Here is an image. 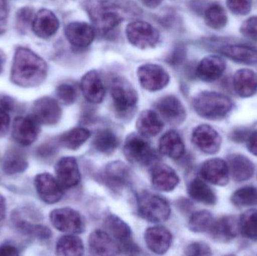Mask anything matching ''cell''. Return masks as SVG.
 <instances>
[{
	"mask_svg": "<svg viewBox=\"0 0 257 256\" xmlns=\"http://www.w3.org/2000/svg\"><path fill=\"white\" fill-rule=\"evenodd\" d=\"M232 100L228 96L217 92H202L193 100L196 114L210 120L224 118L232 110Z\"/></svg>",
	"mask_w": 257,
	"mask_h": 256,
	"instance_id": "3957f363",
	"label": "cell"
},
{
	"mask_svg": "<svg viewBox=\"0 0 257 256\" xmlns=\"http://www.w3.org/2000/svg\"><path fill=\"white\" fill-rule=\"evenodd\" d=\"M159 150L162 154L167 157L178 159L184 156L185 146L181 135L175 131L170 130L160 138Z\"/></svg>",
	"mask_w": 257,
	"mask_h": 256,
	"instance_id": "4316f807",
	"label": "cell"
},
{
	"mask_svg": "<svg viewBox=\"0 0 257 256\" xmlns=\"http://www.w3.org/2000/svg\"><path fill=\"white\" fill-rule=\"evenodd\" d=\"M81 90L87 102L91 104H99L105 96L103 82L96 70L84 74L81 80Z\"/></svg>",
	"mask_w": 257,
	"mask_h": 256,
	"instance_id": "d6986e66",
	"label": "cell"
},
{
	"mask_svg": "<svg viewBox=\"0 0 257 256\" xmlns=\"http://www.w3.org/2000/svg\"><path fill=\"white\" fill-rule=\"evenodd\" d=\"M50 219L56 229L66 234H81L85 230V222L81 213L69 207L53 210Z\"/></svg>",
	"mask_w": 257,
	"mask_h": 256,
	"instance_id": "9c48e42d",
	"label": "cell"
},
{
	"mask_svg": "<svg viewBox=\"0 0 257 256\" xmlns=\"http://www.w3.org/2000/svg\"><path fill=\"white\" fill-rule=\"evenodd\" d=\"M56 95L62 103L64 105H72L76 101L78 92L75 86L64 83L57 87Z\"/></svg>",
	"mask_w": 257,
	"mask_h": 256,
	"instance_id": "b9f144b4",
	"label": "cell"
},
{
	"mask_svg": "<svg viewBox=\"0 0 257 256\" xmlns=\"http://www.w3.org/2000/svg\"><path fill=\"white\" fill-rule=\"evenodd\" d=\"M212 214L208 210H199L195 212L189 220V228L196 233L209 232L214 223Z\"/></svg>",
	"mask_w": 257,
	"mask_h": 256,
	"instance_id": "f35d334b",
	"label": "cell"
},
{
	"mask_svg": "<svg viewBox=\"0 0 257 256\" xmlns=\"http://www.w3.org/2000/svg\"><path fill=\"white\" fill-rule=\"evenodd\" d=\"M35 187L39 198L48 204H55L63 197V187L51 174L42 173L34 180Z\"/></svg>",
	"mask_w": 257,
	"mask_h": 256,
	"instance_id": "5bb4252c",
	"label": "cell"
},
{
	"mask_svg": "<svg viewBox=\"0 0 257 256\" xmlns=\"http://www.w3.org/2000/svg\"><path fill=\"white\" fill-rule=\"evenodd\" d=\"M39 123L30 117H18L12 124V137L22 146H30L37 139L39 133Z\"/></svg>",
	"mask_w": 257,
	"mask_h": 256,
	"instance_id": "7c38bea8",
	"label": "cell"
},
{
	"mask_svg": "<svg viewBox=\"0 0 257 256\" xmlns=\"http://www.w3.org/2000/svg\"><path fill=\"white\" fill-rule=\"evenodd\" d=\"M205 22L213 30H221L227 24L228 17L225 9L219 4H213L205 10Z\"/></svg>",
	"mask_w": 257,
	"mask_h": 256,
	"instance_id": "8d00e7d4",
	"label": "cell"
},
{
	"mask_svg": "<svg viewBox=\"0 0 257 256\" xmlns=\"http://www.w3.org/2000/svg\"><path fill=\"white\" fill-rule=\"evenodd\" d=\"M125 158L133 165L148 166L154 163L157 155L145 139V137L137 134H130L126 138L123 145Z\"/></svg>",
	"mask_w": 257,
	"mask_h": 256,
	"instance_id": "8992f818",
	"label": "cell"
},
{
	"mask_svg": "<svg viewBox=\"0 0 257 256\" xmlns=\"http://www.w3.org/2000/svg\"><path fill=\"white\" fill-rule=\"evenodd\" d=\"M137 76L140 85L150 92L163 90L170 81L167 71L163 66L153 63H146L139 66Z\"/></svg>",
	"mask_w": 257,
	"mask_h": 256,
	"instance_id": "30bf717a",
	"label": "cell"
},
{
	"mask_svg": "<svg viewBox=\"0 0 257 256\" xmlns=\"http://www.w3.org/2000/svg\"><path fill=\"white\" fill-rule=\"evenodd\" d=\"M89 249L95 255H114L120 252L118 243L106 231L95 230L88 240Z\"/></svg>",
	"mask_w": 257,
	"mask_h": 256,
	"instance_id": "44dd1931",
	"label": "cell"
},
{
	"mask_svg": "<svg viewBox=\"0 0 257 256\" xmlns=\"http://www.w3.org/2000/svg\"><path fill=\"white\" fill-rule=\"evenodd\" d=\"M209 232L218 241L229 242L235 239L239 232L238 222L233 216H223L214 220Z\"/></svg>",
	"mask_w": 257,
	"mask_h": 256,
	"instance_id": "d4e9b609",
	"label": "cell"
},
{
	"mask_svg": "<svg viewBox=\"0 0 257 256\" xmlns=\"http://www.w3.org/2000/svg\"><path fill=\"white\" fill-rule=\"evenodd\" d=\"M153 186L161 192H169L178 186L179 177L173 168L166 165H159L151 171Z\"/></svg>",
	"mask_w": 257,
	"mask_h": 256,
	"instance_id": "cb8c5ba5",
	"label": "cell"
},
{
	"mask_svg": "<svg viewBox=\"0 0 257 256\" xmlns=\"http://www.w3.org/2000/svg\"><path fill=\"white\" fill-rule=\"evenodd\" d=\"M163 0H142V3L150 9H155L161 4Z\"/></svg>",
	"mask_w": 257,
	"mask_h": 256,
	"instance_id": "816d5d0a",
	"label": "cell"
},
{
	"mask_svg": "<svg viewBox=\"0 0 257 256\" xmlns=\"http://www.w3.org/2000/svg\"><path fill=\"white\" fill-rule=\"evenodd\" d=\"M128 42L139 49L155 48L160 42L158 30L149 23L136 21L130 23L126 28Z\"/></svg>",
	"mask_w": 257,
	"mask_h": 256,
	"instance_id": "52a82bcc",
	"label": "cell"
},
{
	"mask_svg": "<svg viewBox=\"0 0 257 256\" xmlns=\"http://www.w3.org/2000/svg\"><path fill=\"white\" fill-rule=\"evenodd\" d=\"M229 174L235 181L250 180L254 172V165L250 159L241 154H232L228 157Z\"/></svg>",
	"mask_w": 257,
	"mask_h": 256,
	"instance_id": "f1b7e54d",
	"label": "cell"
},
{
	"mask_svg": "<svg viewBox=\"0 0 257 256\" xmlns=\"http://www.w3.org/2000/svg\"><path fill=\"white\" fill-rule=\"evenodd\" d=\"M226 62L220 56L210 55L201 60L196 69V75L205 82H214L223 75Z\"/></svg>",
	"mask_w": 257,
	"mask_h": 256,
	"instance_id": "603a6c76",
	"label": "cell"
},
{
	"mask_svg": "<svg viewBox=\"0 0 257 256\" xmlns=\"http://www.w3.org/2000/svg\"><path fill=\"white\" fill-rule=\"evenodd\" d=\"M136 129L139 135L145 138L155 137L163 130V123L157 113L151 110L142 111L136 121Z\"/></svg>",
	"mask_w": 257,
	"mask_h": 256,
	"instance_id": "f546056e",
	"label": "cell"
},
{
	"mask_svg": "<svg viewBox=\"0 0 257 256\" xmlns=\"http://www.w3.org/2000/svg\"><path fill=\"white\" fill-rule=\"evenodd\" d=\"M192 141L203 153L214 154L220 150L222 138L214 128L203 124L193 129Z\"/></svg>",
	"mask_w": 257,
	"mask_h": 256,
	"instance_id": "8fae6325",
	"label": "cell"
},
{
	"mask_svg": "<svg viewBox=\"0 0 257 256\" xmlns=\"http://www.w3.org/2000/svg\"><path fill=\"white\" fill-rule=\"evenodd\" d=\"M3 60L1 56H0V73H1L2 71H3Z\"/></svg>",
	"mask_w": 257,
	"mask_h": 256,
	"instance_id": "f5cc1de1",
	"label": "cell"
},
{
	"mask_svg": "<svg viewBox=\"0 0 257 256\" xmlns=\"http://www.w3.org/2000/svg\"><path fill=\"white\" fill-rule=\"evenodd\" d=\"M93 144L99 153L109 155L114 153L118 147V138L111 129H101L95 135Z\"/></svg>",
	"mask_w": 257,
	"mask_h": 256,
	"instance_id": "836d02e7",
	"label": "cell"
},
{
	"mask_svg": "<svg viewBox=\"0 0 257 256\" xmlns=\"http://www.w3.org/2000/svg\"><path fill=\"white\" fill-rule=\"evenodd\" d=\"M131 171L120 161L110 162L105 169V178L111 188L118 189L127 186L131 180Z\"/></svg>",
	"mask_w": 257,
	"mask_h": 256,
	"instance_id": "83f0119b",
	"label": "cell"
},
{
	"mask_svg": "<svg viewBox=\"0 0 257 256\" xmlns=\"http://www.w3.org/2000/svg\"><path fill=\"white\" fill-rule=\"evenodd\" d=\"M90 131L85 128L75 127L60 135L59 144L69 150L79 149L90 138Z\"/></svg>",
	"mask_w": 257,
	"mask_h": 256,
	"instance_id": "d6a6232c",
	"label": "cell"
},
{
	"mask_svg": "<svg viewBox=\"0 0 257 256\" xmlns=\"http://www.w3.org/2000/svg\"><path fill=\"white\" fill-rule=\"evenodd\" d=\"M160 115L172 125H181L187 117L186 110L181 101L174 96L161 98L155 105Z\"/></svg>",
	"mask_w": 257,
	"mask_h": 256,
	"instance_id": "9a60e30c",
	"label": "cell"
},
{
	"mask_svg": "<svg viewBox=\"0 0 257 256\" xmlns=\"http://www.w3.org/2000/svg\"><path fill=\"white\" fill-rule=\"evenodd\" d=\"M187 192L192 199L202 204L213 205L217 201V197L212 189L199 178H195L189 183Z\"/></svg>",
	"mask_w": 257,
	"mask_h": 256,
	"instance_id": "1f68e13d",
	"label": "cell"
},
{
	"mask_svg": "<svg viewBox=\"0 0 257 256\" xmlns=\"http://www.w3.org/2000/svg\"><path fill=\"white\" fill-rule=\"evenodd\" d=\"M60 21L55 14L48 9H41L36 13L32 23V28L38 37L48 39L57 33Z\"/></svg>",
	"mask_w": 257,
	"mask_h": 256,
	"instance_id": "ffe728a7",
	"label": "cell"
},
{
	"mask_svg": "<svg viewBox=\"0 0 257 256\" xmlns=\"http://www.w3.org/2000/svg\"><path fill=\"white\" fill-rule=\"evenodd\" d=\"M19 255L18 249L11 245L0 246V256H15Z\"/></svg>",
	"mask_w": 257,
	"mask_h": 256,
	"instance_id": "681fc988",
	"label": "cell"
},
{
	"mask_svg": "<svg viewBox=\"0 0 257 256\" xmlns=\"http://www.w3.org/2000/svg\"><path fill=\"white\" fill-rule=\"evenodd\" d=\"M111 96L117 117H132L137 105L138 93L131 84L123 78H114L111 84Z\"/></svg>",
	"mask_w": 257,
	"mask_h": 256,
	"instance_id": "5b68a950",
	"label": "cell"
},
{
	"mask_svg": "<svg viewBox=\"0 0 257 256\" xmlns=\"http://www.w3.org/2000/svg\"><path fill=\"white\" fill-rule=\"evenodd\" d=\"M108 234L118 241L120 252L135 255L140 251L139 246L133 240L132 231L127 224L114 214L107 216L104 222Z\"/></svg>",
	"mask_w": 257,
	"mask_h": 256,
	"instance_id": "ba28073f",
	"label": "cell"
},
{
	"mask_svg": "<svg viewBox=\"0 0 257 256\" xmlns=\"http://www.w3.org/2000/svg\"><path fill=\"white\" fill-rule=\"evenodd\" d=\"M238 225L239 231L244 237L257 240V209L244 212L240 218Z\"/></svg>",
	"mask_w": 257,
	"mask_h": 256,
	"instance_id": "74e56055",
	"label": "cell"
},
{
	"mask_svg": "<svg viewBox=\"0 0 257 256\" xmlns=\"http://www.w3.org/2000/svg\"><path fill=\"white\" fill-rule=\"evenodd\" d=\"M84 251L81 239L72 234L60 237L56 246V252L58 255L80 256L84 254Z\"/></svg>",
	"mask_w": 257,
	"mask_h": 256,
	"instance_id": "d590c367",
	"label": "cell"
},
{
	"mask_svg": "<svg viewBox=\"0 0 257 256\" xmlns=\"http://www.w3.org/2000/svg\"><path fill=\"white\" fill-rule=\"evenodd\" d=\"M200 174L204 180L217 186H226L229 183L227 162L219 158L205 161L201 166Z\"/></svg>",
	"mask_w": 257,
	"mask_h": 256,
	"instance_id": "2e32d148",
	"label": "cell"
},
{
	"mask_svg": "<svg viewBox=\"0 0 257 256\" xmlns=\"http://www.w3.org/2000/svg\"><path fill=\"white\" fill-rule=\"evenodd\" d=\"M228 9L236 15H246L250 12L252 0H226Z\"/></svg>",
	"mask_w": 257,
	"mask_h": 256,
	"instance_id": "7bdbcfd3",
	"label": "cell"
},
{
	"mask_svg": "<svg viewBox=\"0 0 257 256\" xmlns=\"http://www.w3.org/2000/svg\"><path fill=\"white\" fill-rule=\"evenodd\" d=\"M247 149L252 154L257 156V130L249 136L248 141H247Z\"/></svg>",
	"mask_w": 257,
	"mask_h": 256,
	"instance_id": "c3c4849f",
	"label": "cell"
},
{
	"mask_svg": "<svg viewBox=\"0 0 257 256\" xmlns=\"http://www.w3.org/2000/svg\"><path fill=\"white\" fill-rule=\"evenodd\" d=\"M184 254L187 255H210L211 248L203 242H193L186 246Z\"/></svg>",
	"mask_w": 257,
	"mask_h": 256,
	"instance_id": "f6af8a7d",
	"label": "cell"
},
{
	"mask_svg": "<svg viewBox=\"0 0 257 256\" xmlns=\"http://www.w3.org/2000/svg\"><path fill=\"white\" fill-rule=\"evenodd\" d=\"M240 32L244 37L257 42V16L251 17L244 21Z\"/></svg>",
	"mask_w": 257,
	"mask_h": 256,
	"instance_id": "ee69618b",
	"label": "cell"
},
{
	"mask_svg": "<svg viewBox=\"0 0 257 256\" xmlns=\"http://www.w3.org/2000/svg\"><path fill=\"white\" fill-rule=\"evenodd\" d=\"M28 168V162L24 153L21 150H10L5 156L3 169L5 174L9 175L21 174Z\"/></svg>",
	"mask_w": 257,
	"mask_h": 256,
	"instance_id": "e575fe53",
	"label": "cell"
},
{
	"mask_svg": "<svg viewBox=\"0 0 257 256\" xmlns=\"http://www.w3.org/2000/svg\"><path fill=\"white\" fill-rule=\"evenodd\" d=\"M17 16H18V22L21 24L20 26H22V27L24 26V27H27L31 21L33 10L29 8L21 9L17 14Z\"/></svg>",
	"mask_w": 257,
	"mask_h": 256,
	"instance_id": "7dc6e473",
	"label": "cell"
},
{
	"mask_svg": "<svg viewBox=\"0 0 257 256\" xmlns=\"http://www.w3.org/2000/svg\"><path fill=\"white\" fill-rule=\"evenodd\" d=\"M48 75L46 62L31 50L19 47L15 51L11 70V81L21 87H37Z\"/></svg>",
	"mask_w": 257,
	"mask_h": 256,
	"instance_id": "6da1fadb",
	"label": "cell"
},
{
	"mask_svg": "<svg viewBox=\"0 0 257 256\" xmlns=\"http://www.w3.org/2000/svg\"><path fill=\"white\" fill-rule=\"evenodd\" d=\"M17 227L21 232L39 240H48L52 235L51 230L45 225H34L25 221H19Z\"/></svg>",
	"mask_w": 257,
	"mask_h": 256,
	"instance_id": "60d3db41",
	"label": "cell"
},
{
	"mask_svg": "<svg viewBox=\"0 0 257 256\" xmlns=\"http://www.w3.org/2000/svg\"><path fill=\"white\" fill-rule=\"evenodd\" d=\"M145 240L151 252L163 255L170 248L172 236L170 231L164 227H151L145 231Z\"/></svg>",
	"mask_w": 257,
	"mask_h": 256,
	"instance_id": "7402d4cb",
	"label": "cell"
},
{
	"mask_svg": "<svg viewBox=\"0 0 257 256\" xmlns=\"http://www.w3.org/2000/svg\"><path fill=\"white\" fill-rule=\"evenodd\" d=\"M86 10L95 28L107 34L117 28L125 18V12L120 5L109 0L87 2Z\"/></svg>",
	"mask_w": 257,
	"mask_h": 256,
	"instance_id": "7a4b0ae2",
	"label": "cell"
},
{
	"mask_svg": "<svg viewBox=\"0 0 257 256\" xmlns=\"http://www.w3.org/2000/svg\"><path fill=\"white\" fill-rule=\"evenodd\" d=\"M95 30L85 22H72L65 29V36L68 42L77 48H86L93 43Z\"/></svg>",
	"mask_w": 257,
	"mask_h": 256,
	"instance_id": "ac0fdd59",
	"label": "cell"
},
{
	"mask_svg": "<svg viewBox=\"0 0 257 256\" xmlns=\"http://www.w3.org/2000/svg\"><path fill=\"white\" fill-rule=\"evenodd\" d=\"M220 53L229 60L244 64H257V51L244 45H226L220 50Z\"/></svg>",
	"mask_w": 257,
	"mask_h": 256,
	"instance_id": "4dcf8cb0",
	"label": "cell"
},
{
	"mask_svg": "<svg viewBox=\"0 0 257 256\" xmlns=\"http://www.w3.org/2000/svg\"><path fill=\"white\" fill-rule=\"evenodd\" d=\"M233 86L238 96L251 97L257 92V75L250 69H240L234 75Z\"/></svg>",
	"mask_w": 257,
	"mask_h": 256,
	"instance_id": "484cf974",
	"label": "cell"
},
{
	"mask_svg": "<svg viewBox=\"0 0 257 256\" xmlns=\"http://www.w3.org/2000/svg\"><path fill=\"white\" fill-rule=\"evenodd\" d=\"M232 203L238 207H250L257 204V189L252 186L241 188L234 192Z\"/></svg>",
	"mask_w": 257,
	"mask_h": 256,
	"instance_id": "ab89813d",
	"label": "cell"
},
{
	"mask_svg": "<svg viewBox=\"0 0 257 256\" xmlns=\"http://www.w3.org/2000/svg\"><path fill=\"white\" fill-rule=\"evenodd\" d=\"M138 213L142 219L154 223L167 220L171 215V207L163 197L146 191L136 196Z\"/></svg>",
	"mask_w": 257,
	"mask_h": 256,
	"instance_id": "277c9868",
	"label": "cell"
},
{
	"mask_svg": "<svg viewBox=\"0 0 257 256\" xmlns=\"http://www.w3.org/2000/svg\"><path fill=\"white\" fill-rule=\"evenodd\" d=\"M56 175L57 181L63 188H72L81 181V175L76 159L63 157L56 164Z\"/></svg>",
	"mask_w": 257,
	"mask_h": 256,
	"instance_id": "e0dca14e",
	"label": "cell"
},
{
	"mask_svg": "<svg viewBox=\"0 0 257 256\" xmlns=\"http://www.w3.org/2000/svg\"><path fill=\"white\" fill-rule=\"evenodd\" d=\"M10 127V117L7 111L0 108V138L6 136Z\"/></svg>",
	"mask_w": 257,
	"mask_h": 256,
	"instance_id": "bcb514c9",
	"label": "cell"
},
{
	"mask_svg": "<svg viewBox=\"0 0 257 256\" xmlns=\"http://www.w3.org/2000/svg\"><path fill=\"white\" fill-rule=\"evenodd\" d=\"M6 204L3 195L0 193V221H3L6 217Z\"/></svg>",
	"mask_w": 257,
	"mask_h": 256,
	"instance_id": "f907efd6",
	"label": "cell"
},
{
	"mask_svg": "<svg viewBox=\"0 0 257 256\" xmlns=\"http://www.w3.org/2000/svg\"><path fill=\"white\" fill-rule=\"evenodd\" d=\"M61 116V108L58 102L52 98H40L33 104V117L41 124L46 126L57 124Z\"/></svg>",
	"mask_w": 257,
	"mask_h": 256,
	"instance_id": "4fadbf2b",
	"label": "cell"
}]
</instances>
